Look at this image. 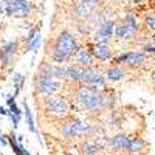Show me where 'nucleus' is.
Listing matches in <instances>:
<instances>
[{"mask_svg":"<svg viewBox=\"0 0 155 155\" xmlns=\"http://www.w3.org/2000/svg\"><path fill=\"white\" fill-rule=\"evenodd\" d=\"M74 98L78 106L87 112H101L107 107L106 92L88 84H79L74 92Z\"/></svg>","mask_w":155,"mask_h":155,"instance_id":"obj_1","label":"nucleus"},{"mask_svg":"<svg viewBox=\"0 0 155 155\" xmlns=\"http://www.w3.org/2000/svg\"><path fill=\"white\" fill-rule=\"evenodd\" d=\"M79 47L81 45L78 44V39L70 31L64 30L56 37L54 48L51 53V61L54 64H67L71 59H74V54L78 53Z\"/></svg>","mask_w":155,"mask_h":155,"instance_id":"obj_2","label":"nucleus"},{"mask_svg":"<svg viewBox=\"0 0 155 155\" xmlns=\"http://www.w3.org/2000/svg\"><path fill=\"white\" fill-rule=\"evenodd\" d=\"M61 135L65 140H76V138H85L92 137L96 132V127L92 123H87L78 118H65L59 127Z\"/></svg>","mask_w":155,"mask_h":155,"instance_id":"obj_3","label":"nucleus"},{"mask_svg":"<svg viewBox=\"0 0 155 155\" xmlns=\"http://www.w3.org/2000/svg\"><path fill=\"white\" fill-rule=\"evenodd\" d=\"M71 106L67 98L64 96H47L45 99V112L56 120H65L70 116Z\"/></svg>","mask_w":155,"mask_h":155,"instance_id":"obj_4","label":"nucleus"},{"mask_svg":"<svg viewBox=\"0 0 155 155\" xmlns=\"http://www.w3.org/2000/svg\"><path fill=\"white\" fill-rule=\"evenodd\" d=\"M147 62V53L143 51H127V53H121L112 59V64L116 65H127L129 68H140Z\"/></svg>","mask_w":155,"mask_h":155,"instance_id":"obj_5","label":"nucleus"},{"mask_svg":"<svg viewBox=\"0 0 155 155\" xmlns=\"http://www.w3.org/2000/svg\"><path fill=\"white\" fill-rule=\"evenodd\" d=\"M34 88L36 93L42 95V96H51L56 95L61 90V81L54 76H41L36 74L34 79Z\"/></svg>","mask_w":155,"mask_h":155,"instance_id":"obj_6","label":"nucleus"},{"mask_svg":"<svg viewBox=\"0 0 155 155\" xmlns=\"http://www.w3.org/2000/svg\"><path fill=\"white\" fill-rule=\"evenodd\" d=\"M130 141L132 137H129L127 134H118L113 137H104L101 140V144L106 149H112L115 152H129V147H130Z\"/></svg>","mask_w":155,"mask_h":155,"instance_id":"obj_7","label":"nucleus"},{"mask_svg":"<svg viewBox=\"0 0 155 155\" xmlns=\"http://www.w3.org/2000/svg\"><path fill=\"white\" fill-rule=\"evenodd\" d=\"M99 5V0H79L71 8V16L76 20H87L95 14V9Z\"/></svg>","mask_w":155,"mask_h":155,"instance_id":"obj_8","label":"nucleus"},{"mask_svg":"<svg viewBox=\"0 0 155 155\" xmlns=\"http://www.w3.org/2000/svg\"><path fill=\"white\" fill-rule=\"evenodd\" d=\"M82 84H88V85H93L99 90H106L107 87V78L106 73H102L99 68H96L95 65L92 67H85L84 71V79Z\"/></svg>","mask_w":155,"mask_h":155,"instance_id":"obj_9","label":"nucleus"},{"mask_svg":"<svg viewBox=\"0 0 155 155\" xmlns=\"http://www.w3.org/2000/svg\"><path fill=\"white\" fill-rule=\"evenodd\" d=\"M115 27H116V22L112 20V19H107L104 22H99L98 28L93 33V42L109 44V41L115 36Z\"/></svg>","mask_w":155,"mask_h":155,"instance_id":"obj_10","label":"nucleus"},{"mask_svg":"<svg viewBox=\"0 0 155 155\" xmlns=\"http://www.w3.org/2000/svg\"><path fill=\"white\" fill-rule=\"evenodd\" d=\"M31 11H33V5L30 3V0H17V2H12V3H5V12L8 16L25 19L31 14Z\"/></svg>","mask_w":155,"mask_h":155,"instance_id":"obj_11","label":"nucleus"},{"mask_svg":"<svg viewBox=\"0 0 155 155\" xmlns=\"http://www.w3.org/2000/svg\"><path fill=\"white\" fill-rule=\"evenodd\" d=\"M92 54L95 56L96 61H101V62H109L113 59V51L112 48L107 45V44H98V42H93L92 45H88Z\"/></svg>","mask_w":155,"mask_h":155,"instance_id":"obj_12","label":"nucleus"},{"mask_svg":"<svg viewBox=\"0 0 155 155\" xmlns=\"http://www.w3.org/2000/svg\"><path fill=\"white\" fill-rule=\"evenodd\" d=\"M137 30H134L130 25H127L126 22H121V23H116L115 27V37L118 39V41H132V39L137 36Z\"/></svg>","mask_w":155,"mask_h":155,"instance_id":"obj_13","label":"nucleus"},{"mask_svg":"<svg viewBox=\"0 0 155 155\" xmlns=\"http://www.w3.org/2000/svg\"><path fill=\"white\" fill-rule=\"evenodd\" d=\"M84 71H85V67L79 65V64H68V65H67V78H65V79L73 82V84H82Z\"/></svg>","mask_w":155,"mask_h":155,"instance_id":"obj_14","label":"nucleus"},{"mask_svg":"<svg viewBox=\"0 0 155 155\" xmlns=\"http://www.w3.org/2000/svg\"><path fill=\"white\" fill-rule=\"evenodd\" d=\"M74 61L76 64H79V65L82 67H92L95 65V56L92 54V51H90V48L87 47H79V50H78V53L74 54Z\"/></svg>","mask_w":155,"mask_h":155,"instance_id":"obj_15","label":"nucleus"},{"mask_svg":"<svg viewBox=\"0 0 155 155\" xmlns=\"http://www.w3.org/2000/svg\"><path fill=\"white\" fill-rule=\"evenodd\" d=\"M126 76H127V70L124 67H121V65H116V64H113L112 67H109L106 70V78H107V81H110V82L123 81Z\"/></svg>","mask_w":155,"mask_h":155,"instance_id":"obj_16","label":"nucleus"},{"mask_svg":"<svg viewBox=\"0 0 155 155\" xmlns=\"http://www.w3.org/2000/svg\"><path fill=\"white\" fill-rule=\"evenodd\" d=\"M104 146L98 141H85L81 144V153H87V155H98L104 152Z\"/></svg>","mask_w":155,"mask_h":155,"instance_id":"obj_17","label":"nucleus"},{"mask_svg":"<svg viewBox=\"0 0 155 155\" xmlns=\"http://www.w3.org/2000/svg\"><path fill=\"white\" fill-rule=\"evenodd\" d=\"M146 147H147V144H146L144 138L140 137V135H135V137H132L130 147H129L127 153H143L146 150Z\"/></svg>","mask_w":155,"mask_h":155,"instance_id":"obj_18","label":"nucleus"},{"mask_svg":"<svg viewBox=\"0 0 155 155\" xmlns=\"http://www.w3.org/2000/svg\"><path fill=\"white\" fill-rule=\"evenodd\" d=\"M14 56L16 54H11L8 53L6 50H3L0 47V67L2 68H9L12 64H14Z\"/></svg>","mask_w":155,"mask_h":155,"instance_id":"obj_19","label":"nucleus"},{"mask_svg":"<svg viewBox=\"0 0 155 155\" xmlns=\"http://www.w3.org/2000/svg\"><path fill=\"white\" fill-rule=\"evenodd\" d=\"M53 74L59 81H64L67 78V64H56V65H53Z\"/></svg>","mask_w":155,"mask_h":155,"instance_id":"obj_20","label":"nucleus"},{"mask_svg":"<svg viewBox=\"0 0 155 155\" xmlns=\"http://www.w3.org/2000/svg\"><path fill=\"white\" fill-rule=\"evenodd\" d=\"M23 107H25V120H27V124H28L30 132H36L33 115H31V110H30V107H28V104H27V101H25V99H23Z\"/></svg>","mask_w":155,"mask_h":155,"instance_id":"obj_21","label":"nucleus"},{"mask_svg":"<svg viewBox=\"0 0 155 155\" xmlns=\"http://www.w3.org/2000/svg\"><path fill=\"white\" fill-rule=\"evenodd\" d=\"M12 84L16 85V95L22 90V85L25 84V76L20 74V73H14L12 74Z\"/></svg>","mask_w":155,"mask_h":155,"instance_id":"obj_22","label":"nucleus"},{"mask_svg":"<svg viewBox=\"0 0 155 155\" xmlns=\"http://www.w3.org/2000/svg\"><path fill=\"white\" fill-rule=\"evenodd\" d=\"M123 22H126L127 25H130V27H132L134 30L140 31V23H138L137 17H135L134 14H130V12H127V14H126V16L123 17Z\"/></svg>","mask_w":155,"mask_h":155,"instance_id":"obj_23","label":"nucleus"},{"mask_svg":"<svg viewBox=\"0 0 155 155\" xmlns=\"http://www.w3.org/2000/svg\"><path fill=\"white\" fill-rule=\"evenodd\" d=\"M41 42H42V39H41V34H36L33 39H31V41L28 42V47H27V51L28 50H31V51H37V48L39 47H41Z\"/></svg>","mask_w":155,"mask_h":155,"instance_id":"obj_24","label":"nucleus"},{"mask_svg":"<svg viewBox=\"0 0 155 155\" xmlns=\"http://www.w3.org/2000/svg\"><path fill=\"white\" fill-rule=\"evenodd\" d=\"M146 27L152 31H155V16H147L146 17Z\"/></svg>","mask_w":155,"mask_h":155,"instance_id":"obj_25","label":"nucleus"},{"mask_svg":"<svg viewBox=\"0 0 155 155\" xmlns=\"http://www.w3.org/2000/svg\"><path fill=\"white\" fill-rule=\"evenodd\" d=\"M9 116H11L12 126H14V127H17V126H19V123H20V115H17V113H11Z\"/></svg>","mask_w":155,"mask_h":155,"instance_id":"obj_26","label":"nucleus"},{"mask_svg":"<svg viewBox=\"0 0 155 155\" xmlns=\"http://www.w3.org/2000/svg\"><path fill=\"white\" fill-rule=\"evenodd\" d=\"M143 50L146 51L147 54H153V56H155V44H153V45H144Z\"/></svg>","mask_w":155,"mask_h":155,"instance_id":"obj_27","label":"nucleus"},{"mask_svg":"<svg viewBox=\"0 0 155 155\" xmlns=\"http://www.w3.org/2000/svg\"><path fill=\"white\" fill-rule=\"evenodd\" d=\"M5 12V3H3V0H0V14H3Z\"/></svg>","mask_w":155,"mask_h":155,"instance_id":"obj_28","label":"nucleus"},{"mask_svg":"<svg viewBox=\"0 0 155 155\" xmlns=\"http://www.w3.org/2000/svg\"><path fill=\"white\" fill-rule=\"evenodd\" d=\"M132 2H134L135 5H141V3H144L146 0H132Z\"/></svg>","mask_w":155,"mask_h":155,"instance_id":"obj_29","label":"nucleus"},{"mask_svg":"<svg viewBox=\"0 0 155 155\" xmlns=\"http://www.w3.org/2000/svg\"><path fill=\"white\" fill-rule=\"evenodd\" d=\"M0 115H6V110L3 107H0Z\"/></svg>","mask_w":155,"mask_h":155,"instance_id":"obj_30","label":"nucleus"},{"mask_svg":"<svg viewBox=\"0 0 155 155\" xmlns=\"http://www.w3.org/2000/svg\"><path fill=\"white\" fill-rule=\"evenodd\" d=\"M150 41H152V44H155V31H153V34L150 36Z\"/></svg>","mask_w":155,"mask_h":155,"instance_id":"obj_31","label":"nucleus"},{"mask_svg":"<svg viewBox=\"0 0 155 155\" xmlns=\"http://www.w3.org/2000/svg\"><path fill=\"white\" fill-rule=\"evenodd\" d=\"M12 2H17V0H3V3H12Z\"/></svg>","mask_w":155,"mask_h":155,"instance_id":"obj_32","label":"nucleus"},{"mask_svg":"<svg viewBox=\"0 0 155 155\" xmlns=\"http://www.w3.org/2000/svg\"><path fill=\"white\" fill-rule=\"evenodd\" d=\"M109 2H115V0H109Z\"/></svg>","mask_w":155,"mask_h":155,"instance_id":"obj_33","label":"nucleus"}]
</instances>
